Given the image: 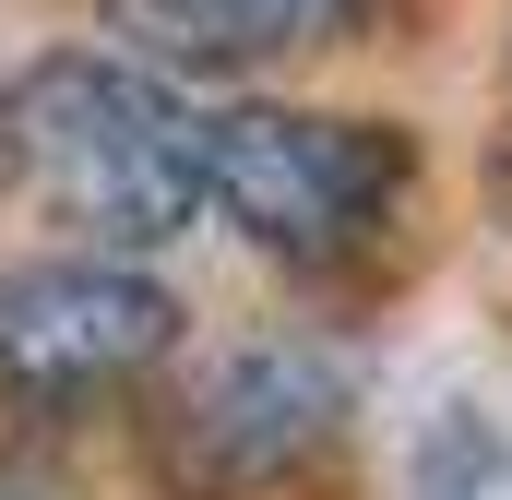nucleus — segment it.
<instances>
[{
    "label": "nucleus",
    "mask_w": 512,
    "mask_h": 500,
    "mask_svg": "<svg viewBox=\"0 0 512 500\" xmlns=\"http://www.w3.org/2000/svg\"><path fill=\"white\" fill-rule=\"evenodd\" d=\"M203 131L143 60L60 48L36 72H12L0 96V167L36 215H60L84 250H155L179 239L203 203Z\"/></svg>",
    "instance_id": "f257e3e1"
},
{
    "label": "nucleus",
    "mask_w": 512,
    "mask_h": 500,
    "mask_svg": "<svg viewBox=\"0 0 512 500\" xmlns=\"http://www.w3.org/2000/svg\"><path fill=\"white\" fill-rule=\"evenodd\" d=\"M334 417H346V370L310 334H251L179 381L143 441H155V477L179 500H262L334 441Z\"/></svg>",
    "instance_id": "20e7f679"
},
{
    "label": "nucleus",
    "mask_w": 512,
    "mask_h": 500,
    "mask_svg": "<svg viewBox=\"0 0 512 500\" xmlns=\"http://www.w3.org/2000/svg\"><path fill=\"white\" fill-rule=\"evenodd\" d=\"M501 203H512V155H501Z\"/></svg>",
    "instance_id": "423d86ee"
},
{
    "label": "nucleus",
    "mask_w": 512,
    "mask_h": 500,
    "mask_svg": "<svg viewBox=\"0 0 512 500\" xmlns=\"http://www.w3.org/2000/svg\"><path fill=\"white\" fill-rule=\"evenodd\" d=\"M417 191V131L405 120H358V108H215L203 131V203L274 262H346L405 215Z\"/></svg>",
    "instance_id": "f03ea898"
},
{
    "label": "nucleus",
    "mask_w": 512,
    "mask_h": 500,
    "mask_svg": "<svg viewBox=\"0 0 512 500\" xmlns=\"http://www.w3.org/2000/svg\"><path fill=\"white\" fill-rule=\"evenodd\" d=\"M96 12L167 72H239V60L310 48L334 24V0H96Z\"/></svg>",
    "instance_id": "39448f33"
},
{
    "label": "nucleus",
    "mask_w": 512,
    "mask_h": 500,
    "mask_svg": "<svg viewBox=\"0 0 512 500\" xmlns=\"http://www.w3.org/2000/svg\"><path fill=\"white\" fill-rule=\"evenodd\" d=\"M179 358V298L131 250H36L0 274V405L84 417Z\"/></svg>",
    "instance_id": "7ed1b4c3"
}]
</instances>
